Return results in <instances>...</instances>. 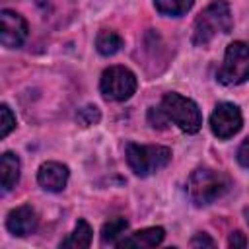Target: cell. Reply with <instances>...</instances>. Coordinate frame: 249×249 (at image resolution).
<instances>
[{"label": "cell", "mask_w": 249, "mask_h": 249, "mask_svg": "<svg viewBox=\"0 0 249 249\" xmlns=\"http://www.w3.org/2000/svg\"><path fill=\"white\" fill-rule=\"evenodd\" d=\"M231 25H233V19H231L230 4L226 0H214L196 16L193 25V43L198 47H204L214 37L222 33H230Z\"/></svg>", "instance_id": "cell-1"}, {"label": "cell", "mask_w": 249, "mask_h": 249, "mask_svg": "<svg viewBox=\"0 0 249 249\" xmlns=\"http://www.w3.org/2000/svg\"><path fill=\"white\" fill-rule=\"evenodd\" d=\"M228 187H230L228 175L210 167H200L189 175L187 196L195 206H208L216 198H220L228 191Z\"/></svg>", "instance_id": "cell-2"}, {"label": "cell", "mask_w": 249, "mask_h": 249, "mask_svg": "<svg viewBox=\"0 0 249 249\" xmlns=\"http://www.w3.org/2000/svg\"><path fill=\"white\" fill-rule=\"evenodd\" d=\"M161 109L165 111L169 123H173L187 134H195L202 126V115L198 105L181 93L175 91L165 93L161 97Z\"/></svg>", "instance_id": "cell-3"}, {"label": "cell", "mask_w": 249, "mask_h": 249, "mask_svg": "<svg viewBox=\"0 0 249 249\" xmlns=\"http://www.w3.org/2000/svg\"><path fill=\"white\" fill-rule=\"evenodd\" d=\"M126 161L138 177H148L171 161V150L165 146H144L130 142L126 146Z\"/></svg>", "instance_id": "cell-4"}, {"label": "cell", "mask_w": 249, "mask_h": 249, "mask_svg": "<svg viewBox=\"0 0 249 249\" xmlns=\"http://www.w3.org/2000/svg\"><path fill=\"white\" fill-rule=\"evenodd\" d=\"M216 80L224 86H239L249 80V45L243 41H233L228 45Z\"/></svg>", "instance_id": "cell-5"}, {"label": "cell", "mask_w": 249, "mask_h": 249, "mask_svg": "<svg viewBox=\"0 0 249 249\" xmlns=\"http://www.w3.org/2000/svg\"><path fill=\"white\" fill-rule=\"evenodd\" d=\"M136 86L138 82L134 72H130L124 66H109L107 70H103L99 80V89L103 97L111 101H124L132 97V93L136 91Z\"/></svg>", "instance_id": "cell-6"}, {"label": "cell", "mask_w": 249, "mask_h": 249, "mask_svg": "<svg viewBox=\"0 0 249 249\" xmlns=\"http://www.w3.org/2000/svg\"><path fill=\"white\" fill-rule=\"evenodd\" d=\"M241 124H243V117L239 107L228 101L218 103L210 115V128L214 136H218L220 140H228L233 134H237Z\"/></svg>", "instance_id": "cell-7"}, {"label": "cell", "mask_w": 249, "mask_h": 249, "mask_svg": "<svg viewBox=\"0 0 249 249\" xmlns=\"http://www.w3.org/2000/svg\"><path fill=\"white\" fill-rule=\"evenodd\" d=\"M0 41L4 47L8 49H18L25 43L27 39V33H29V27H27V21L18 14V12H12V10H2L0 12Z\"/></svg>", "instance_id": "cell-8"}, {"label": "cell", "mask_w": 249, "mask_h": 249, "mask_svg": "<svg viewBox=\"0 0 249 249\" xmlns=\"http://www.w3.org/2000/svg\"><path fill=\"white\" fill-rule=\"evenodd\" d=\"M37 224H39L37 212L29 204L18 206V208L10 210L8 216H6V228H8V231L14 233V235H18V237H25V235L33 233L37 230Z\"/></svg>", "instance_id": "cell-9"}, {"label": "cell", "mask_w": 249, "mask_h": 249, "mask_svg": "<svg viewBox=\"0 0 249 249\" xmlns=\"http://www.w3.org/2000/svg\"><path fill=\"white\" fill-rule=\"evenodd\" d=\"M68 175L70 171L66 165L58 161H45L37 171V183L49 193H58L66 187Z\"/></svg>", "instance_id": "cell-10"}, {"label": "cell", "mask_w": 249, "mask_h": 249, "mask_svg": "<svg viewBox=\"0 0 249 249\" xmlns=\"http://www.w3.org/2000/svg\"><path fill=\"white\" fill-rule=\"evenodd\" d=\"M163 237H165L163 228H144L117 241L115 245L117 247H156L163 241Z\"/></svg>", "instance_id": "cell-11"}, {"label": "cell", "mask_w": 249, "mask_h": 249, "mask_svg": "<svg viewBox=\"0 0 249 249\" xmlns=\"http://www.w3.org/2000/svg\"><path fill=\"white\" fill-rule=\"evenodd\" d=\"M35 2L41 8L45 19L56 23H64V19H70L76 4V0H35Z\"/></svg>", "instance_id": "cell-12"}, {"label": "cell", "mask_w": 249, "mask_h": 249, "mask_svg": "<svg viewBox=\"0 0 249 249\" xmlns=\"http://www.w3.org/2000/svg\"><path fill=\"white\" fill-rule=\"evenodd\" d=\"M0 181L2 191H12L19 181V158L12 152H4L0 158Z\"/></svg>", "instance_id": "cell-13"}, {"label": "cell", "mask_w": 249, "mask_h": 249, "mask_svg": "<svg viewBox=\"0 0 249 249\" xmlns=\"http://www.w3.org/2000/svg\"><path fill=\"white\" fill-rule=\"evenodd\" d=\"M91 243V228L86 220H78L76 228L72 233H68L66 239L60 241V247H70V249H86Z\"/></svg>", "instance_id": "cell-14"}, {"label": "cell", "mask_w": 249, "mask_h": 249, "mask_svg": "<svg viewBox=\"0 0 249 249\" xmlns=\"http://www.w3.org/2000/svg\"><path fill=\"white\" fill-rule=\"evenodd\" d=\"M123 47V37L113 29H103L95 37V49L103 56H113Z\"/></svg>", "instance_id": "cell-15"}, {"label": "cell", "mask_w": 249, "mask_h": 249, "mask_svg": "<svg viewBox=\"0 0 249 249\" xmlns=\"http://www.w3.org/2000/svg\"><path fill=\"white\" fill-rule=\"evenodd\" d=\"M126 228H128V222L123 216L111 218L101 228V241L103 243H117V239L126 231Z\"/></svg>", "instance_id": "cell-16"}, {"label": "cell", "mask_w": 249, "mask_h": 249, "mask_svg": "<svg viewBox=\"0 0 249 249\" xmlns=\"http://www.w3.org/2000/svg\"><path fill=\"white\" fill-rule=\"evenodd\" d=\"M154 4H156V10L160 14L177 18V16L187 14L193 8L195 0H154Z\"/></svg>", "instance_id": "cell-17"}, {"label": "cell", "mask_w": 249, "mask_h": 249, "mask_svg": "<svg viewBox=\"0 0 249 249\" xmlns=\"http://www.w3.org/2000/svg\"><path fill=\"white\" fill-rule=\"evenodd\" d=\"M101 119V113L95 105H86L82 109H78L76 113V121L82 124V126H91V124H97Z\"/></svg>", "instance_id": "cell-18"}, {"label": "cell", "mask_w": 249, "mask_h": 249, "mask_svg": "<svg viewBox=\"0 0 249 249\" xmlns=\"http://www.w3.org/2000/svg\"><path fill=\"white\" fill-rule=\"evenodd\" d=\"M0 119H2L0 121V138H6L16 128V117L6 103L0 105Z\"/></svg>", "instance_id": "cell-19"}, {"label": "cell", "mask_w": 249, "mask_h": 249, "mask_svg": "<svg viewBox=\"0 0 249 249\" xmlns=\"http://www.w3.org/2000/svg\"><path fill=\"white\" fill-rule=\"evenodd\" d=\"M148 123H150L152 128H160V130L167 128L169 119H167L165 111L161 109V105H160V107H150V109H148Z\"/></svg>", "instance_id": "cell-20"}, {"label": "cell", "mask_w": 249, "mask_h": 249, "mask_svg": "<svg viewBox=\"0 0 249 249\" xmlns=\"http://www.w3.org/2000/svg\"><path fill=\"white\" fill-rule=\"evenodd\" d=\"M237 161H239V165L249 167V136L237 148Z\"/></svg>", "instance_id": "cell-21"}, {"label": "cell", "mask_w": 249, "mask_h": 249, "mask_svg": "<svg viewBox=\"0 0 249 249\" xmlns=\"http://www.w3.org/2000/svg\"><path fill=\"white\" fill-rule=\"evenodd\" d=\"M247 245V239H245V235L241 233V231H233L230 237H228V247H233V249H241V247H245Z\"/></svg>", "instance_id": "cell-22"}, {"label": "cell", "mask_w": 249, "mask_h": 249, "mask_svg": "<svg viewBox=\"0 0 249 249\" xmlns=\"http://www.w3.org/2000/svg\"><path fill=\"white\" fill-rule=\"evenodd\" d=\"M191 245H193V247H214V241H212L206 233H196V235L191 239Z\"/></svg>", "instance_id": "cell-23"}, {"label": "cell", "mask_w": 249, "mask_h": 249, "mask_svg": "<svg viewBox=\"0 0 249 249\" xmlns=\"http://www.w3.org/2000/svg\"><path fill=\"white\" fill-rule=\"evenodd\" d=\"M245 220H247V224H249V208H245Z\"/></svg>", "instance_id": "cell-24"}]
</instances>
